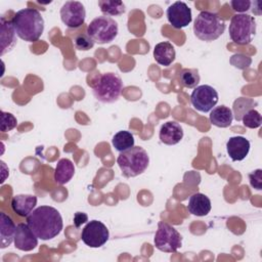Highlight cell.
Returning <instances> with one entry per match:
<instances>
[{
  "instance_id": "cell-1",
  "label": "cell",
  "mask_w": 262,
  "mask_h": 262,
  "mask_svg": "<svg viewBox=\"0 0 262 262\" xmlns=\"http://www.w3.org/2000/svg\"><path fill=\"white\" fill-rule=\"evenodd\" d=\"M27 223L38 238L43 241L57 236L63 227L62 217L51 206H40L27 217Z\"/></svg>"
},
{
  "instance_id": "cell-2",
  "label": "cell",
  "mask_w": 262,
  "mask_h": 262,
  "mask_svg": "<svg viewBox=\"0 0 262 262\" xmlns=\"http://www.w3.org/2000/svg\"><path fill=\"white\" fill-rule=\"evenodd\" d=\"M11 21L16 35L27 42H35L43 34L44 19L35 8H24L16 11Z\"/></svg>"
},
{
  "instance_id": "cell-3",
  "label": "cell",
  "mask_w": 262,
  "mask_h": 262,
  "mask_svg": "<svg viewBox=\"0 0 262 262\" xmlns=\"http://www.w3.org/2000/svg\"><path fill=\"white\" fill-rule=\"evenodd\" d=\"M225 20L216 12L201 11L193 23V34L202 41H214L225 31Z\"/></svg>"
},
{
  "instance_id": "cell-4",
  "label": "cell",
  "mask_w": 262,
  "mask_h": 262,
  "mask_svg": "<svg viewBox=\"0 0 262 262\" xmlns=\"http://www.w3.org/2000/svg\"><path fill=\"white\" fill-rule=\"evenodd\" d=\"M117 164L125 177L132 178L142 174L147 169L149 157L143 147L133 146L120 152L117 158Z\"/></svg>"
},
{
  "instance_id": "cell-5",
  "label": "cell",
  "mask_w": 262,
  "mask_h": 262,
  "mask_svg": "<svg viewBox=\"0 0 262 262\" xmlns=\"http://www.w3.org/2000/svg\"><path fill=\"white\" fill-rule=\"evenodd\" d=\"M123 88L124 84L120 76L110 72L100 75L92 86V92L96 100L102 103H113L120 98Z\"/></svg>"
},
{
  "instance_id": "cell-6",
  "label": "cell",
  "mask_w": 262,
  "mask_h": 262,
  "mask_svg": "<svg viewBox=\"0 0 262 262\" xmlns=\"http://www.w3.org/2000/svg\"><path fill=\"white\" fill-rule=\"evenodd\" d=\"M228 31L230 39L235 44H250L256 34V20L248 13H236L230 19Z\"/></svg>"
},
{
  "instance_id": "cell-7",
  "label": "cell",
  "mask_w": 262,
  "mask_h": 262,
  "mask_svg": "<svg viewBox=\"0 0 262 262\" xmlns=\"http://www.w3.org/2000/svg\"><path fill=\"white\" fill-rule=\"evenodd\" d=\"M118 33V23L106 15L95 17L87 27V35L98 44H106L114 41Z\"/></svg>"
},
{
  "instance_id": "cell-8",
  "label": "cell",
  "mask_w": 262,
  "mask_h": 262,
  "mask_svg": "<svg viewBox=\"0 0 262 262\" xmlns=\"http://www.w3.org/2000/svg\"><path fill=\"white\" fill-rule=\"evenodd\" d=\"M154 243L156 248L162 252L175 253L182 246V237L172 225L161 221L158 224Z\"/></svg>"
},
{
  "instance_id": "cell-9",
  "label": "cell",
  "mask_w": 262,
  "mask_h": 262,
  "mask_svg": "<svg viewBox=\"0 0 262 262\" xmlns=\"http://www.w3.org/2000/svg\"><path fill=\"white\" fill-rule=\"evenodd\" d=\"M218 100V92L210 85L196 86L190 94V102L192 106L201 113L211 112V110H213L217 104Z\"/></svg>"
},
{
  "instance_id": "cell-10",
  "label": "cell",
  "mask_w": 262,
  "mask_h": 262,
  "mask_svg": "<svg viewBox=\"0 0 262 262\" xmlns=\"http://www.w3.org/2000/svg\"><path fill=\"white\" fill-rule=\"evenodd\" d=\"M110 237L107 227L98 220L89 221L82 230L81 239L90 248H100Z\"/></svg>"
},
{
  "instance_id": "cell-11",
  "label": "cell",
  "mask_w": 262,
  "mask_h": 262,
  "mask_svg": "<svg viewBox=\"0 0 262 262\" xmlns=\"http://www.w3.org/2000/svg\"><path fill=\"white\" fill-rule=\"evenodd\" d=\"M61 21L71 29L80 28L86 18L84 5L79 1H67L59 11Z\"/></svg>"
},
{
  "instance_id": "cell-12",
  "label": "cell",
  "mask_w": 262,
  "mask_h": 262,
  "mask_svg": "<svg viewBox=\"0 0 262 262\" xmlns=\"http://www.w3.org/2000/svg\"><path fill=\"white\" fill-rule=\"evenodd\" d=\"M167 19L174 29H182L187 27L191 20V9L185 2L176 1L167 8Z\"/></svg>"
},
{
  "instance_id": "cell-13",
  "label": "cell",
  "mask_w": 262,
  "mask_h": 262,
  "mask_svg": "<svg viewBox=\"0 0 262 262\" xmlns=\"http://www.w3.org/2000/svg\"><path fill=\"white\" fill-rule=\"evenodd\" d=\"M14 247L20 251L29 252L38 246V237L28 223H18L14 234Z\"/></svg>"
},
{
  "instance_id": "cell-14",
  "label": "cell",
  "mask_w": 262,
  "mask_h": 262,
  "mask_svg": "<svg viewBox=\"0 0 262 262\" xmlns=\"http://www.w3.org/2000/svg\"><path fill=\"white\" fill-rule=\"evenodd\" d=\"M250 141L244 136H232L226 142V151L233 162L243 161L250 151Z\"/></svg>"
},
{
  "instance_id": "cell-15",
  "label": "cell",
  "mask_w": 262,
  "mask_h": 262,
  "mask_svg": "<svg viewBox=\"0 0 262 262\" xmlns=\"http://www.w3.org/2000/svg\"><path fill=\"white\" fill-rule=\"evenodd\" d=\"M159 137L164 144L175 145L183 138V129L179 123L169 121L161 126Z\"/></svg>"
},
{
  "instance_id": "cell-16",
  "label": "cell",
  "mask_w": 262,
  "mask_h": 262,
  "mask_svg": "<svg viewBox=\"0 0 262 262\" xmlns=\"http://www.w3.org/2000/svg\"><path fill=\"white\" fill-rule=\"evenodd\" d=\"M37 205V196L33 194H16L11 200V209L20 217H28Z\"/></svg>"
},
{
  "instance_id": "cell-17",
  "label": "cell",
  "mask_w": 262,
  "mask_h": 262,
  "mask_svg": "<svg viewBox=\"0 0 262 262\" xmlns=\"http://www.w3.org/2000/svg\"><path fill=\"white\" fill-rule=\"evenodd\" d=\"M211 208H212L211 201L204 193H201V192L193 193L192 195H190L188 200L187 209H188V212L192 215L200 216V217L206 216L210 213Z\"/></svg>"
},
{
  "instance_id": "cell-18",
  "label": "cell",
  "mask_w": 262,
  "mask_h": 262,
  "mask_svg": "<svg viewBox=\"0 0 262 262\" xmlns=\"http://www.w3.org/2000/svg\"><path fill=\"white\" fill-rule=\"evenodd\" d=\"M16 44V33L11 20L1 17V55L10 51Z\"/></svg>"
},
{
  "instance_id": "cell-19",
  "label": "cell",
  "mask_w": 262,
  "mask_h": 262,
  "mask_svg": "<svg viewBox=\"0 0 262 262\" xmlns=\"http://www.w3.org/2000/svg\"><path fill=\"white\" fill-rule=\"evenodd\" d=\"M175 48L168 41L160 42L154 48V58L163 67H169L175 60Z\"/></svg>"
},
{
  "instance_id": "cell-20",
  "label": "cell",
  "mask_w": 262,
  "mask_h": 262,
  "mask_svg": "<svg viewBox=\"0 0 262 262\" xmlns=\"http://www.w3.org/2000/svg\"><path fill=\"white\" fill-rule=\"evenodd\" d=\"M210 123L219 128H227L231 125L233 120L232 111L225 105H219L211 110L209 115Z\"/></svg>"
},
{
  "instance_id": "cell-21",
  "label": "cell",
  "mask_w": 262,
  "mask_h": 262,
  "mask_svg": "<svg viewBox=\"0 0 262 262\" xmlns=\"http://www.w3.org/2000/svg\"><path fill=\"white\" fill-rule=\"evenodd\" d=\"M74 174L75 166L73 162L69 159H60L55 166L53 178L57 184L63 185L73 178Z\"/></svg>"
},
{
  "instance_id": "cell-22",
  "label": "cell",
  "mask_w": 262,
  "mask_h": 262,
  "mask_svg": "<svg viewBox=\"0 0 262 262\" xmlns=\"http://www.w3.org/2000/svg\"><path fill=\"white\" fill-rule=\"evenodd\" d=\"M0 222H1V229H0V237H1V249H4L11 245L14 241V234L16 225L12 221V219L6 215L5 213L0 214Z\"/></svg>"
},
{
  "instance_id": "cell-23",
  "label": "cell",
  "mask_w": 262,
  "mask_h": 262,
  "mask_svg": "<svg viewBox=\"0 0 262 262\" xmlns=\"http://www.w3.org/2000/svg\"><path fill=\"white\" fill-rule=\"evenodd\" d=\"M134 136L131 132L126 131V130H121L117 132L113 139H112V144L115 147L116 150L118 151H125L131 147L134 146Z\"/></svg>"
},
{
  "instance_id": "cell-24",
  "label": "cell",
  "mask_w": 262,
  "mask_h": 262,
  "mask_svg": "<svg viewBox=\"0 0 262 262\" xmlns=\"http://www.w3.org/2000/svg\"><path fill=\"white\" fill-rule=\"evenodd\" d=\"M98 6L100 11L106 16L121 15L126 10L125 4L120 0H99Z\"/></svg>"
},
{
  "instance_id": "cell-25",
  "label": "cell",
  "mask_w": 262,
  "mask_h": 262,
  "mask_svg": "<svg viewBox=\"0 0 262 262\" xmlns=\"http://www.w3.org/2000/svg\"><path fill=\"white\" fill-rule=\"evenodd\" d=\"M257 104V101H255L252 98H246V97H239L233 102V115L236 121H241L242 117L250 110L254 108V106Z\"/></svg>"
},
{
  "instance_id": "cell-26",
  "label": "cell",
  "mask_w": 262,
  "mask_h": 262,
  "mask_svg": "<svg viewBox=\"0 0 262 262\" xmlns=\"http://www.w3.org/2000/svg\"><path fill=\"white\" fill-rule=\"evenodd\" d=\"M180 83L186 88H195L201 80L200 74L195 69H183L179 74Z\"/></svg>"
},
{
  "instance_id": "cell-27",
  "label": "cell",
  "mask_w": 262,
  "mask_h": 262,
  "mask_svg": "<svg viewBox=\"0 0 262 262\" xmlns=\"http://www.w3.org/2000/svg\"><path fill=\"white\" fill-rule=\"evenodd\" d=\"M244 124V126H246L247 128H250V129H255V128H258L261 126V123H262V118H261V115L258 111L252 108L250 111H248L243 117H242V120H241Z\"/></svg>"
},
{
  "instance_id": "cell-28",
  "label": "cell",
  "mask_w": 262,
  "mask_h": 262,
  "mask_svg": "<svg viewBox=\"0 0 262 262\" xmlns=\"http://www.w3.org/2000/svg\"><path fill=\"white\" fill-rule=\"evenodd\" d=\"M94 41L87 34H80L74 39V46L78 50L87 51L94 46Z\"/></svg>"
},
{
  "instance_id": "cell-29",
  "label": "cell",
  "mask_w": 262,
  "mask_h": 262,
  "mask_svg": "<svg viewBox=\"0 0 262 262\" xmlns=\"http://www.w3.org/2000/svg\"><path fill=\"white\" fill-rule=\"evenodd\" d=\"M17 125V120L16 118L10 114V113H6V112H1V125H0V130L2 132H7L10 131L12 129H14Z\"/></svg>"
},
{
  "instance_id": "cell-30",
  "label": "cell",
  "mask_w": 262,
  "mask_h": 262,
  "mask_svg": "<svg viewBox=\"0 0 262 262\" xmlns=\"http://www.w3.org/2000/svg\"><path fill=\"white\" fill-rule=\"evenodd\" d=\"M253 2L249 0H232L230 1V5L234 11L237 13H246V11L250 10Z\"/></svg>"
},
{
  "instance_id": "cell-31",
  "label": "cell",
  "mask_w": 262,
  "mask_h": 262,
  "mask_svg": "<svg viewBox=\"0 0 262 262\" xmlns=\"http://www.w3.org/2000/svg\"><path fill=\"white\" fill-rule=\"evenodd\" d=\"M249 180L252 187L257 190L262 189V170L257 169L249 174Z\"/></svg>"
},
{
  "instance_id": "cell-32",
  "label": "cell",
  "mask_w": 262,
  "mask_h": 262,
  "mask_svg": "<svg viewBox=\"0 0 262 262\" xmlns=\"http://www.w3.org/2000/svg\"><path fill=\"white\" fill-rule=\"evenodd\" d=\"M88 217L85 213H81V212H77L74 216V223L76 225V227H79L82 223H85L87 221Z\"/></svg>"
}]
</instances>
